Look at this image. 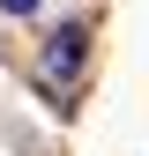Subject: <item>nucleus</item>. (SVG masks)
I'll use <instances>...</instances> for the list:
<instances>
[{
    "label": "nucleus",
    "mask_w": 149,
    "mask_h": 156,
    "mask_svg": "<svg viewBox=\"0 0 149 156\" xmlns=\"http://www.w3.org/2000/svg\"><path fill=\"white\" fill-rule=\"evenodd\" d=\"M82 52H89V23H60V30L45 37V60H37V82H45V89L74 82V74H82Z\"/></svg>",
    "instance_id": "obj_1"
},
{
    "label": "nucleus",
    "mask_w": 149,
    "mask_h": 156,
    "mask_svg": "<svg viewBox=\"0 0 149 156\" xmlns=\"http://www.w3.org/2000/svg\"><path fill=\"white\" fill-rule=\"evenodd\" d=\"M0 8H8V15H37L45 0H0Z\"/></svg>",
    "instance_id": "obj_2"
}]
</instances>
